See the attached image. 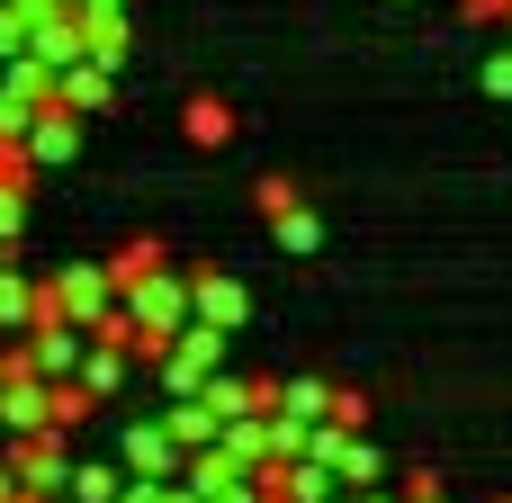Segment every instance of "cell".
I'll return each mask as SVG.
<instances>
[{
  "label": "cell",
  "mask_w": 512,
  "mask_h": 503,
  "mask_svg": "<svg viewBox=\"0 0 512 503\" xmlns=\"http://www.w3.org/2000/svg\"><path fill=\"white\" fill-rule=\"evenodd\" d=\"M117 306H126V324H135V360H162L171 333L189 324V279L162 261V270H144L135 288H117Z\"/></svg>",
  "instance_id": "1"
},
{
  "label": "cell",
  "mask_w": 512,
  "mask_h": 503,
  "mask_svg": "<svg viewBox=\"0 0 512 503\" xmlns=\"http://www.w3.org/2000/svg\"><path fill=\"white\" fill-rule=\"evenodd\" d=\"M216 369H225V333L189 315V324L171 333V351L153 360V387H162V396H198V387H207Z\"/></svg>",
  "instance_id": "2"
},
{
  "label": "cell",
  "mask_w": 512,
  "mask_h": 503,
  "mask_svg": "<svg viewBox=\"0 0 512 503\" xmlns=\"http://www.w3.org/2000/svg\"><path fill=\"white\" fill-rule=\"evenodd\" d=\"M45 315H72V324L117 315V279H108V261H63V270L45 279Z\"/></svg>",
  "instance_id": "3"
},
{
  "label": "cell",
  "mask_w": 512,
  "mask_h": 503,
  "mask_svg": "<svg viewBox=\"0 0 512 503\" xmlns=\"http://www.w3.org/2000/svg\"><path fill=\"white\" fill-rule=\"evenodd\" d=\"M54 423V378H36L27 369V351L9 342V378H0V441H27V432H45Z\"/></svg>",
  "instance_id": "4"
},
{
  "label": "cell",
  "mask_w": 512,
  "mask_h": 503,
  "mask_svg": "<svg viewBox=\"0 0 512 503\" xmlns=\"http://www.w3.org/2000/svg\"><path fill=\"white\" fill-rule=\"evenodd\" d=\"M9 459H18V486H27V503L72 495V450H63V423H45V432L9 441Z\"/></svg>",
  "instance_id": "5"
},
{
  "label": "cell",
  "mask_w": 512,
  "mask_h": 503,
  "mask_svg": "<svg viewBox=\"0 0 512 503\" xmlns=\"http://www.w3.org/2000/svg\"><path fill=\"white\" fill-rule=\"evenodd\" d=\"M54 99V72L36 63V54H18V63H0V144H18L27 126H36V108Z\"/></svg>",
  "instance_id": "6"
},
{
  "label": "cell",
  "mask_w": 512,
  "mask_h": 503,
  "mask_svg": "<svg viewBox=\"0 0 512 503\" xmlns=\"http://www.w3.org/2000/svg\"><path fill=\"white\" fill-rule=\"evenodd\" d=\"M18 351H27V369H36V378H54V387H63V378H81L90 324H72V315H45V324H36V333H27Z\"/></svg>",
  "instance_id": "7"
},
{
  "label": "cell",
  "mask_w": 512,
  "mask_h": 503,
  "mask_svg": "<svg viewBox=\"0 0 512 503\" xmlns=\"http://www.w3.org/2000/svg\"><path fill=\"white\" fill-rule=\"evenodd\" d=\"M306 459H324V468H333V486H378V477H387V459L369 450V432H342V423H315Z\"/></svg>",
  "instance_id": "8"
},
{
  "label": "cell",
  "mask_w": 512,
  "mask_h": 503,
  "mask_svg": "<svg viewBox=\"0 0 512 503\" xmlns=\"http://www.w3.org/2000/svg\"><path fill=\"white\" fill-rule=\"evenodd\" d=\"M18 153H27V171H63V162L81 153V117H72L63 99H45V108H36V126L18 135Z\"/></svg>",
  "instance_id": "9"
},
{
  "label": "cell",
  "mask_w": 512,
  "mask_h": 503,
  "mask_svg": "<svg viewBox=\"0 0 512 503\" xmlns=\"http://www.w3.org/2000/svg\"><path fill=\"white\" fill-rule=\"evenodd\" d=\"M117 468H126V477H180V441L162 432V414H153V423H126Z\"/></svg>",
  "instance_id": "10"
},
{
  "label": "cell",
  "mask_w": 512,
  "mask_h": 503,
  "mask_svg": "<svg viewBox=\"0 0 512 503\" xmlns=\"http://www.w3.org/2000/svg\"><path fill=\"white\" fill-rule=\"evenodd\" d=\"M189 315H198V324H216V333H234V324L252 315V297H243V279L198 270V279H189Z\"/></svg>",
  "instance_id": "11"
},
{
  "label": "cell",
  "mask_w": 512,
  "mask_h": 503,
  "mask_svg": "<svg viewBox=\"0 0 512 503\" xmlns=\"http://www.w3.org/2000/svg\"><path fill=\"white\" fill-rule=\"evenodd\" d=\"M126 378H135V342H99V333H90V351H81V378H72V387L99 405V396H117Z\"/></svg>",
  "instance_id": "12"
},
{
  "label": "cell",
  "mask_w": 512,
  "mask_h": 503,
  "mask_svg": "<svg viewBox=\"0 0 512 503\" xmlns=\"http://www.w3.org/2000/svg\"><path fill=\"white\" fill-rule=\"evenodd\" d=\"M162 432L180 441V459H198V450H216V432H225V423H216V405H207V396H162Z\"/></svg>",
  "instance_id": "13"
},
{
  "label": "cell",
  "mask_w": 512,
  "mask_h": 503,
  "mask_svg": "<svg viewBox=\"0 0 512 503\" xmlns=\"http://www.w3.org/2000/svg\"><path fill=\"white\" fill-rule=\"evenodd\" d=\"M261 477H270V495H279V503H324V495H342L324 459H270Z\"/></svg>",
  "instance_id": "14"
},
{
  "label": "cell",
  "mask_w": 512,
  "mask_h": 503,
  "mask_svg": "<svg viewBox=\"0 0 512 503\" xmlns=\"http://www.w3.org/2000/svg\"><path fill=\"white\" fill-rule=\"evenodd\" d=\"M216 459H225V468H252V477H261V468H270V414H234V423L216 432Z\"/></svg>",
  "instance_id": "15"
},
{
  "label": "cell",
  "mask_w": 512,
  "mask_h": 503,
  "mask_svg": "<svg viewBox=\"0 0 512 503\" xmlns=\"http://www.w3.org/2000/svg\"><path fill=\"white\" fill-rule=\"evenodd\" d=\"M108 90H117V72H108V63H90V54L54 72V99H63L72 117H81V108H108Z\"/></svg>",
  "instance_id": "16"
},
{
  "label": "cell",
  "mask_w": 512,
  "mask_h": 503,
  "mask_svg": "<svg viewBox=\"0 0 512 503\" xmlns=\"http://www.w3.org/2000/svg\"><path fill=\"white\" fill-rule=\"evenodd\" d=\"M270 414H297V423H324L333 414V387L324 378H279V405Z\"/></svg>",
  "instance_id": "17"
},
{
  "label": "cell",
  "mask_w": 512,
  "mask_h": 503,
  "mask_svg": "<svg viewBox=\"0 0 512 503\" xmlns=\"http://www.w3.org/2000/svg\"><path fill=\"white\" fill-rule=\"evenodd\" d=\"M270 234H279V252H315V243H324V225H315L306 207H279V216H270Z\"/></svg>",
  "instance_id": "18"
},
{
  "label": "cell",
  "mask_w": 512,
  "mask_h": 503,
  "mask_svg": "<svg viewBox=\"0 0 512 503\" xmlns=\"http://www.w3.org/2000/svg\"><path fill=\"white\" fill-rule=\"evenodd\" d=\"M126 495V468H72V503H117Z\"/></svg>",
  "instance_id": "19"
},
{
  "label": "cell",
  "mask_w": 512,
  "mask_h": 503,
  "mask_svg": "<svg viewBox=\"0 0 512 503\" xmlns=\"http://www.w3.org/2000/svg\"><path fill=\"white\" fill-rule=\"evenodd\" d=\"M189 135H198V144H225V135H234V108H225V99H189Z\"/></svg>",
  "instance_id": "20"
},
{
  "label": "cell",
  "mask_w": 512,
  "mask_h": 503,
  "mask_svg": "<svg viewBox=\"0 0 512 503\" xmlns=\"http://www.w3.org/2000/svg\"><path fill=\"white\" fill-rule=\"evenodd\" d=\"M27 36H36V9L0 0V63H18V54H27Z\"/></svg>",
  "instance_id": "21"
},
{
  "label": "cell",
  "mask_w": 512,
  "mask_h": 503,
  "mask_svg": "<svg viewBox=\"0 0 512 503\" xmlns=\"http://www.w3.org/2000/svg\"><path fill=\"white\" fill-rule=\"evenodd\" d=\"M144 270H162V243H126V252L108 261V279H117V288H135Z\"/></svg>",
  "instance_id": "22"
},
{
  "label": "cell",
  "mask_w": 512,
  "mask_h": 503,
  "mask_svg": "<svg viewBox=\"0 0 512 503\" xmlns=\"http://www.w3.org/2000/svg\"><path fill=\"white\" fill-rule=\"evenodd\" d=\"M207 503H270V477H252V468H243V477H216Z\"/></svg>",
  "instance_id": "23"
},
{
  "label": "cell",
  "mask_w": 512,
  "mask_h": 503,
  "mask_svg": "<svg viewBox=\"0 0 512 503\" xmlns=\"http://www.w3.org/2000/svg\"><path fill=\"white\" fill-rule=\"evenodd\" d=\"M27 225V180H0V243H18Z\"/></svg>",
  "instance_id": "24"
},
{
  "label": "cell",
  "mask_w": 512,
  "mask_h": 503,
  "mask_svg": "<svg viewBox=\"0 0 512 503\" xmlns=\"http://www.w3.org/2000/svg\"><path fill=\"white\" fill-rule=\"evenodd\" d=\"M324 423H342V432H360V423H369V396H342V387H333V414H324Z\"/></svg>",
  "instance_id": "25"
},
{
  "label": "cell",
  "mask_w": 512,
  "mask_h": 503,
  "mask_svg": "<svg viewBox=\"0 0 512 503\" xmlns=\"http://www.w3.org/2000/svg\"><path fill=\"white\" fill-rule=\"evenodd\" d=\"M405 503H450V495H441V477H432V468H414V477H405Z\"/></svg>",
  "instance_id": "26"
},
{
  "label": "cell",
  "mask_w": 512,
  "mask_h": 503,
  "mask_svg": "<svg viewBox=\"0 0 512 503\" xmlns=\"http://www.w3.org/2000/svg\"><path fill=\"white\" fill-rule=\"evenodd\" d=\"M0 503H27V486H18V459H9V441H0Z\"/></svg>",
  "instance_id": "27"
},
{
  "label": "cell",
  "mask_w": 512,
  "mask_h": 503,
  "mask_svg": "<svg viewBox=\"0 0 512 503\" xmlns=\"http://www.w3.org/2000/svg\"><path fill=\"white\" fill-rule=\"evenodd\" d=\"M486 90H495V99H512V45L495 54V63H486Z\"/></svg>",
  "instance_id": "28"
},
{
  "label": "cell",
  "mask_w": 512,
  "mask_h": 503,
  "mask_svg": "<svg viewBox=\"0 0 512 503\" xmlns=\"http://www.w3.org/2000/svg\"><path fill=\"white\" fill-rule=\"evenodd\" d=\"M351 495H360V503H396V495H378V486H351Z\"/></svg>",
  "instance_id": "29"
},
{
  "label": "cell",
  "mask_w": 512,
  "mask_h": 503,
  "mask_svg": "<svg viewBox=\"0 0 512 503\" xmlns=\"http://www.w3.org/2000/svg\"><path fill=\"white\" fill-rule=\"evenodd\" d=\"M0 378H9V342H0Z\"/></svg>",
  "instance_id": "30"
},
{
  "label": "cell",
  "mask_w": 512,
  "mask_h": 503,
  "mask_svg": "<svg viewBox=\"0 0 512 503\" xmlns=\"http://www.w3.org/2000/svg\"><path fill=\"white\" fill-rule=\"evenodd\" d=\"M45 503H72V495H45Z\"/></svg>",
  "instance_id": "31"
},
{
  "label": "cell",
  "mask_w": 512,
  "mask_h": 503,
  "mask_svg": "<svg viewBox=\"0 0 512 503\" xmlns=\"http://www.w3.org/2000/svg\"><path fill=\"white\" fill-rule=\"evenodd\" d=\"M504 18H512V9H504Z\"/></svg>",
  "instance_id": "32"
},
{
  "label": "cell",
  "mask_w": 512,
  "mask_h": 503,
  "mask_svg": "<svg viewBox=\"0 0 512 503\" xmlns=\"http://www.w3.org/2000/svg\"><path fill=\"white\" fill-rule=\"evenodd\" d=\"M270 503H279V495H270Z\"/></svg>",
  "instance_id": "33"
}]
</instances>
